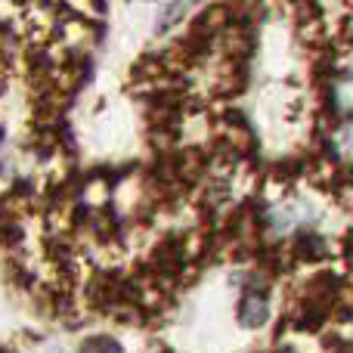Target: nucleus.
Returning <instances> with one entry per match:
<instances>
[{"label":"nucleus","mask_w":353,"mask_h":353,"mask_svg":"<svg viewBox=\"0 0 353 353\" xmlns=\"http://www.w3.org/2000/svg\"><path fill=\"white\" fill-rule=\"evenodd\" d=\"M81 353H118V347L112 341H87Z\"/></svg>","instance_id":"nucleus-1"}]
</instances>
